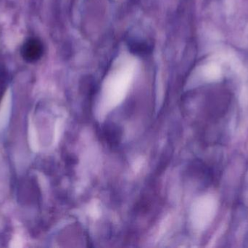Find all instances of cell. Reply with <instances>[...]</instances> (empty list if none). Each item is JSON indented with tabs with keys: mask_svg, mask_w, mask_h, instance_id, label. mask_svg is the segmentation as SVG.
<instances>
[{
	"mask_svg": "<svg viewBox=\"0 0 248 248\" xmlns=\"http://www.w3.org/2000/svg\"><path fill=\"white\" fill-rule=\"evenodd\" d=\"M44 54V45L37 38H30L22 45L20 55L26 62L35 63L39 61Z\"/></svg>",
	"mask_w": 248,
	"mask_h": 248,
	"instance_id": "6da1fadb",
	"label": "cell"
}]
</instances>
